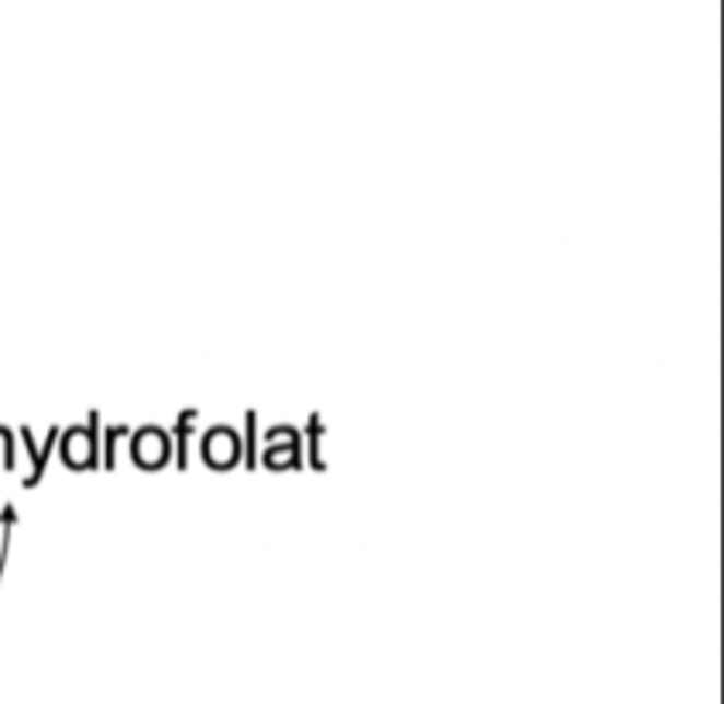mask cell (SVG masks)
Segmentation results:
<instances>
[{
    "label": "cell",
    "mask_w": 724,
    "mask_h": 704,
    "mask_svg": "<svg viewBox=\"0 0 724 704\" xmlns=\"http://www.w3.org/2000/svg\"><path fill=\"white\" fill-rule=\"evenodd\" d=\"M135 460L141 468H162L168 460V436L162 430H141L135 436Z\"/></svg>",
    "instance_id": "6da1fadb"
},
{
    "label": "cell",
    "mask_w": 724,
    "mask_h": 704,
    "mask_svg": "<svg viewBox=\"0 0 724 704\" xmlns=\"http://www.w3.org/2000/svg\"><path fill=\"white\" fill-rule=\"evenodd\" d=\"M237 436H234V430H227V426H220V430H210V436H207V465L210 468H231L234 460H237Z\"/></svg>",
    "instance_id": "7a4b0ae2"
},
{
    "label": "cell",
    "mask_w": 724,
    "mask_h": 704,
    "mask_svg": "<svg viewBox=\"0 0 724 704\" xmlns=\"http://www.w3.org/2000/svg\"><path fill=\"white\" fill-rule=\"evenodd\" d=\"M96 460V436L90 430H72L66 441V465L69 468H93Z\"/></svg>",
    "instance_id": "3957f363"
}]
</instances>
